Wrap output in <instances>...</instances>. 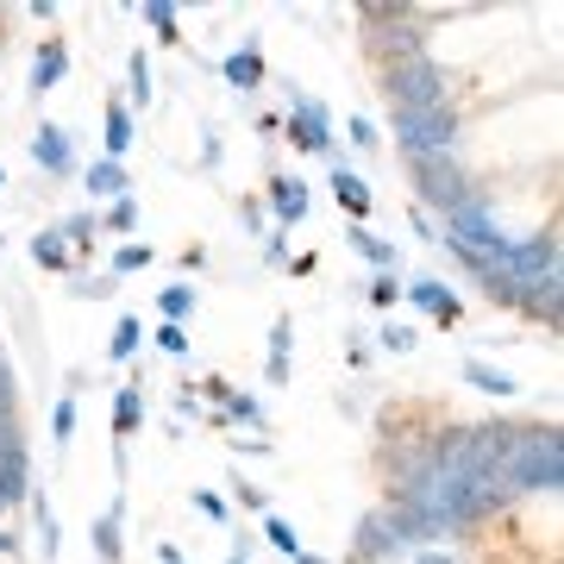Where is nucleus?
<instances>
[{"mask_svg": "<svg viewBox=\"0 0 564 564\" xmlns=\"http://www.w3.org/2000/svg\"><path fill=\"white\" fill-rule=\"evenodd\" d=\"M514 496H558L564 484V440L552 421H502V464Z\"/></svg>", "mask_w": 564, "mask_h": 564, "instance_id": "obj_1", "label": "nucleus"}, {"mask_svg": "<svg viewBox=\"0 0 564 564\" xmlns=\"http://www.w3.org/2000/svg\"><path fill=\"white\" fill-rule=\"evenodd\" d=\"M502 464V421H477V426H452L433 440V477L440 484L470 489L484 470Z\"/></svg>", "mask_w": 564, "mask_h": 564, "instance_id": "obj_2", "label": "nucleus"}, {"mask_svg": "<svg viewBox=\"0 0 564 564\" xmlns=\"http://www.w3.org/2000/svg\"><path fill=\"white\" fill-rule=\"evenodd\" d=\"M383 95L395 113H440V107H452V76L433 57H414L383 69Z\"/></svg>", "mask_w": 564, "mask_h": 564, "instance_id": "obj_3", "label": "nucleus"}, {"mask_svg": "<svg viewBox=\"0 0 564 564\" xmlns=\"http://www.w3.org/2000/svg\"><path fill=\"white\" fill-rule=\"evenodd\" d=\"M364 20H370V51H377L383 69L426 57V25H421L426 13L421 7H364Z\"/></svg>", "mask_w": 564, "mask_h": 564, "instance_id": "obj_4", "label": "nucleus"}, {"mask_svg": "<svg viewBox=\"0 0 564 564\" xmlns=\"http://www.w3.org/2000/svg\"><path fill=\"white\" fill-rule=\"evenodd\" d=\"M389 132H395V144H402L408 163H426V158H452V151H458L464 120L452 113V107H440V113H395Z\"/></svg>", "mask_w": 564, "mask_h": 564, "instance_id": "obj_5", "label": "nucleus"}, {"mask_svg": "<svg viewBox=\"0 0 564 564\" xmlns=\"http://www.w3.org/2000/svg\"><path fill=\"white\" fill-rule=\"evenodd\" d=\"M414 170V195H421V214L433 220H452L458 207L477 202V188H470V176L458 170V158H426V163H408Z\"/></svg>", "mask_w": 564, "mask_h": 564, "instance_id": "obj_6", "label": "nucleus"}, {"mask_svg": "<svg viewBox=\"0 0 564 564\" xmlns=\"http://www.w3.org/2000/svg\"><path fill=\"white\" fill-rule=\"evenodd\" d=\"M433 440H440V433H421V440H395V445L383 452L389 477H395V496H408L414 484H426V470H433Z\"/></svg>", "mask_w": 564, "mask_h": 564, "instance_id": "obj_7", "label": "nucleus"}, {"mask_svg": "<svg viewBox=\"0 0 564 564\" xmlns=\"http://www.w3.org/2000/svg\"><path fill=\"white\" fill-rule=\"evenodd\" d=\"M402 552H408L402 527H395L389 508H377V514H364V521H358V564H395Z\"/></svg>", "mask_w": 564, "mask_h": 564, "instance_id": "obj_8", "label": "nucleus"}, {"mask_svg": "<svg viewBox=\"0 0 564 564\" xmlns=\"http://www.w3.org/2000/svg\"><path fill=\"white\" fill-rule=\"evenodd\" d=\"M289 101H295L289 139L302 144V151H314V158H326V151H333V113H326L321 101H307V95H289Z\"/></svg>", "mask_w": 564, "mask_h": 564, "instance_id": "obj_9", "label": "nucleus"}, {"mask_svg": "<svg viewBox=\"0 0 564 564\" xmlns=\"http://www.w3.org/2000/svg\"><path fill=\"white\" fill-rule=\"evenodd\" d=\"M32 163H39L44 176H69L76 170V144H69V132L51 120H39V132H32Z\"/></svg>", "mask_w": 564, "mask_h": 564, "instance_id": "obj_10", "label": "nucleus"}, {"mask_svg": "<svg viewBox=\"0 0 564 564\" xmlns=\"http://www.w3.org/2000/svg\"><path fill=\"white\" fill-rule=\"evenodd\" d=\"M408 302L421 307V314H433L440 326H458V321H464V302L452 295V289H445L440 276H421V282H408Z\"/></svg>", "mask_w": 564, "mask_h": 564, "instance_id": "obj_11", "label": "nucleus"}, {"mask_svg": "<svg viewBox=\"0 0 564 564\" xmlns=\"http://www.w3.org/2000/svg\"><path fill=\"white\" fill-rule=\"evenodd\" d=\"M333 202H339L345 214H351V220H370V207H377V202H370V182H364L345 158L333 163Z\"/></svg>", "mask_w": 564, "mask_h": 564, "instance_id": "obj_12", "label": "nucleus"}, {"mask_svg": "<svg viewBox=\"0 0 564 564\" xmlns=\"http://www.w3.org/2000/svg\"><path fill=\"white\" fill-rule=\"evenodd\" d=\"M270 207H276L282 226H302L307 220V182L302 176H270Z\"/></svg>", "mask_w": 564, "mask_h": 564, "instance_id": "obj_13", "label": "nucleus"}, {"mask_svg": "<svg viewBox=\"0 0 564 564\" xmlns=\"http://www.w3.org/2000/svg\"><path fill=\"white\" fill-rule=\"evenodd\" d=\"M63 69H69V44L44 39L39 44V63H32V95H51V88L63 82Z\"/></svg>", "mask_w": 564, "mask_h": 564, "instance_id": "obj_14", "label": "nucleus"}, {"mask_svg": "<svg viewBox=\"0 0 564 564\" xmlns=\"http://www.w3.org/2000/svg\"><path fill=\"white\" fill-rule=\"evenodd\" d=\"M220 76H226V88H239V95H251L263 82V51L258 44H245V51H232V57L220 63Z\"/></svg>", "mask_w": 564, "mask_h": 564, "instance_id": "obj_15", "label": "nucleus"}, {"mask_svg": "<svg viewBox=\"0 0 564 564\" xmlns=\"http://www.w3.org/2000/svg\"><path fill=\"white\" fill-rule=\"evenodd\" d=\"M88 195H107V202H120V195H132V170L126 163H113V158H101V163H88Z\"/></svg>", "mask_w": 564, "mask_h": 564, "instance_id": "obj_16", "label": "nucleus"}, {"mask_svg": "<svg viewBox=\"0 0 564 564\" xmlns=\"http://www.w3.org/2000/svg\"><path fill=\"white\" fill-rule=\"evenodd\" d=\"M32 258H39L44 270H57V276H69V270H76V251L63 245L57 226H39V239H32Z\"/></svg>", "mask_w": 564, "mask_h": 564, "instance_id": "obj_17", "label": "nucleus"}, {"mask_svg": "<svg viewBox=\"0 0 564 564\" xmlns=\"http://www.w3.org/2000/svg\"><path fill=\"white\" fill-rule=\"evenodd\" d=\"M126 151H132V107L113 95V101H107V158L126 163Z\"/></svg>", "mask_w": 564, "mask_h": 564, "instance_id": "obj_18", "label": "nucleus"}, {"mask_svg": "<svg viewBox=\"0 0 564 564\" xmlns=\"http://www.w3.org/2000/svg\"><path fill=\"white\" fill-rule=\"evenodd\" d=\"M144 426V402H139V389H120L113 395V445H126L132 433Z\"/></svg>", "mask_w": 564, "mask_h": 564, "instance_id": "obj_19", "label": "nucleus"}, {"mask_svg": "<svg viewBox=\"0 0 564 564\" xmlns=\"http://www.w3.org/2000/svg\"><path fill=\"white\" fill-rule=\"evenodd\" d=\"M95 552H101V564H120L126 558V540H120V502L107 508L101 521H95Z\"/></svg>", "mask_w": 564, "mask_h": 564, "instance_id": "obj_20", "label": "nucleus"}, {"mask_svg": "<svg viewBox=\"0 0 564 564\" xmlns=\"http://www.w3.org/2000/svg\"><path fill=\"white\" fill-rule=\"evenodd\" d=\"M464 383H470V389H489V395H514V389H521L514 377H502V370H496V364H484V358L464 364Z\"/></svg>", "mask_w": 564, "mask_h": 564, "instance_id": "obj_21", "label": "nucleus"}, {"mask_svg": "<svg viewBox=\"0 0 564 564\" xmlns=\"http://www.w3.org/2000/svg\"><path fill=\"white\" fill-rule=\"evenodd\" d=\"M158 314H163L170 326H182L188 314H195V289H188V282H170V289H158Z\"/></svg>", "mask_w": 564, "mask_h": 564, "instance_id": "obj_22", "label": "nucleus"}, {"mask_svg": "<svg viewBox=\"0 0 564 564\" xmlns=\"http://www.w3.org/2000/svg\"><path fill=\"white\" fill-rule=\"evenodd\" d=\"M351 251H364V258L377 263V270H402V251H395V245H383V239H370V232H364V226H351Z\"/></svg>", "mask_w": 564, "mask_h": 564, "instance_id": "obj_23", "label": "nucleus"}, {"mask_svg": "<svg viewBox=\"0 0 564 564\" xmlns=\"http://www.w3.org/2000/svg\"><path fill=\"white\" fill-rule=\"evenodd\" d=\"M126 107H151V63H144V51H132V63H126Z\"/></svg>", "mask_w": 564, "mask_h": 564, "instance_id": "obj_24", "label": "nucleus"}, {"mask_svg": "<svg viewBox=\"0 0 564 564\" xmlns=\"http://www.w3.org/2000/svg\"><path fill=\"white\" fill-rule=\"evenodd\" d=\"M144 345V326H139V314H126V321H113V339H107V358L113 364H126L132 351Z\"/></svg>", "mask_w": 564, "mask_h": 564, "instance_id": "obj_25", "label": "nucleus"}, {"mask_svg": "<svg viewBox=\"0 0 564 564\" xmlns=\"http://www.w3.org/2000/svg\"><path fill=\"white\" fill-rule=\"evenodd\" d=\"M477 289H484V302L514 314V276H508V270H477Z\"/></svg>", "mask_w": 564, "mask_h": 564, "instance_id": "obj_26", "label": "nucleus"}, {"mask_svg": "<svg viewBox=\"0 0 564 564\" xmlns=\"http://www.w3.org/2000/svg\"><path fill=\"white\" fill-rule=\"evenodd\" d=\"M220 414H226V426H263V402H258V395H245V389H232V395H226V408H220Z\"/></svg>", "mask_w": 564, "mask_h": 564, "instance_id": "obj_27", "label": "nucleus"}, {"mask_svg": "<svg viewBox=\"0 0 564 564\" xmlns=\"http://www.w3.org/2000/svg\"><path fill=\"white\" fill-rule=\"evenodd\" d=\"M95 214H69V220H57V232H63V245H69V251H88V245H95Z\"/></svg>", "mask_w": 564, "mask_h": 564, "instance_id": "obj_28", "label": "nucleus"}, {"mask_svg": "<svg viewBox=\"0 0 564 564\" xmlns=\"http://www.w3.org/2000/svg\"><path fill=\"white\" fill-rule=\"evenodd\" d=\"M263 540L276 545L282 558H295V552H302V533H295V527L282 521V514H263Z\"/></svg>", "mask_w": 564, "mask_h": 564, "instance_id": "obj_29", "label": "nucleus"}, {"mask_svg": "<svg viewBox=\"0 0 564 564\" xmlns=\"http://www.w3.org/2000/svg\"><path fill=\"white\" fill-rule=\"evenodd\" d=\"M270 383H289V321L270 326Z\"/></svg>", "mask_w": 564, "mask_h": 564, "instance_id": "obj_30", "label": "nucleus"}, {"mask_svg": "<svg viewBox=\"0 0 564 564\" xmlns=\"http://www.w3.org/2000/svg\"><path fill=\"white\" fill-rule=\"evenodd\" d=\"M113 289H120V276H69V295L76 302H107Z\"/></svg>", "mask_w": 564, "mask_h": 564, "instance_id": "obj_31", "label": "nucleus"}, {"mask_svg": "<svg viewBox=\"0 0 564 564\" xmlns=\"http://www.w3.org/2000/svg\"><path fill=\"white\" fill-rule=\"evenodd\" d=\"M57 545H63V533H57V514H51V502L39 496V552H44V558H57Z\"/></svg>", "mask_w": 564, "mask_h": 564, "instance_id": "obj_32", "label": "nucleus"}, {"mask_svg": "<svg viewBox=\"0 0 564 564\" xmlns=\"http://www.w3.org/2000/svg\"><path fill=\"white\" fill-rule=\"evenodd\" d=\"M51 440H57V445L76 440V402H69V395H63V402L51 408Z\"/></svg>", "mask_w": 564, "mask_h": 564, "instance_id": "obj_33", "label": "nucleus"}, {"mask_svg": "<svg viewBox=\"0 0 564 564\" xmlns=\"http://www.w3.org/2000/svg\"><path fill=\"white\" fill-rule=\"evenodd\" d=\"M107 232H132V226H139V202H132V195H120V202L107 207Z\"/></svg>", "mask_w": 564, "mask_h": 564, "instance_id": "obj_34", "label": "nucleus"}, {"mask_svg": "<svg viewBox=\"0 0 564 564\" xmlns=\"http://www.w3.org/2000/svg\"><path fill=\"white\" fill-rule=\"evenodd\" d=\"M139 13L158 25V39H176V7H170V0H144Z\"/></svg>", "mask_w": 564, "mask_h": 564, "instance_id": "obj_35", "label": "nucleus"}, {"mask_svg": "<svg viewBox=\"0 0 564 564\" xmlns=\"http://www.w3.org/2000/svg\"><path fill=\"white\" fill-rule=\"evenodd\" d=\"M13 408H20V383H13V364L0 351V421H13Z\"/></svg>", "mask_w": 564, "mask_h": 564, "instance_id": "obj_36", "label": "nucleus"}, {"mask_svg": "<svg viewBox=\"0 0 564 564\" xmlns=\"http://www.w3.org/2000/svg\"><path fill=\"white\" fill-rule=\"evenodd\" d=\"M144 263H151V245H120V251H113V276H132Z\"/></svg>", "mask_w": 564, "mask_h": 564, "instance_id": "obj_37", "label": "nucleus"}, {"mask_svg": "<svg viewBox=\"0 0 564 564\" xmlns=\"http://www.w3.org/2000/svg\"><path fill=\"white\" fill-rule=\"evenodd\" d=\"M370 302L395 307V302H402V282H395V276H370Z\"/></svg>", "mask_w": 564, "mask_h": 564, "instance_id": "obj_38", "label": "nucleus"}, {"mask_svg": "<svg viewBox=\"0 0 564 564\" xmlns=\"http://www.w3.org/2000/svg\"><path fill=\"white\" fill-rule=\"evenodd\" d=\"M25 502V470L20 477H0V514H7V508H20Z\"/></svg>", "mask_w": 564, "mask_h": 564, "instance_id": "obj_39", "label": "nucleus"}, {"mask_svg": "<svg viewBox=\"0 0 564 564\" xmlns=\"http://www.w3.org/2000/svg\"><path fill=\"white\" fill-rule=\"evenodd\" d=\"M158 345L170 358H188V333H182V326H158Z\"/></svg>", "mask_w": 564, "mask_h": 564, "instance_id": "obj_40", "label": "nucleus"}, {"mask_svg": "<svg viewBox=\"0 0 564 564\" xmlns=\"http://www.w3.org/2000/svg\"><path fill=\"white\" fill-rule=\"evenodd\" d=\"M383 351H395V358L414 351V333H408V326H383Z\"/></svg>", "mask_w": 564, "mask_h": 564, "instance_id": "obj_41", "label": "nucleus"}, {"mask_svg": "<svg viewBox=\"0 0 564 564\" xmlns=\"http://www.w3.org/2000/svg\"><path fill=\"white\" fill-rule=\"evenodd\" d=\"M351 144H358V151H377V126H370V120H351Z\"/></svg>", "mask_w": 564, "mask_h": 564, "instance_id": "obj_42", "label": "nucleus"}, {"mask_svg": "<svg viewBox=\"0 0 564 564\" xmlns=\"http://www.w3.org/2000/svg\"><path fill=\"white\" fill-rule=\"evenodd\" d=\"M195 508H202V514H214V521H226V502L214 496V489H195Z\"/></svg>", "mask_w": 564, "mask_h": 564, "instance_id": "obj_43", "label": "nucleus"}, {"mask_svg": "<svg viewBox=\"0 0 564 564\" xmlns=\"http://www.w3.org/2000/svg\"><path fill=\"white\" fill-rule=\"evenodd\" d=\"M176 414H182V421H195V414H202V402H195V389H176Z\"/></svg>", "mask_w": 564, "mask_h": 564, "instance_id": "obj_44", "label": "nucleus"}, {"mask_svg": "<svg viewBox=\"0 0 564 564\" xmlns=\"http://www.w3.org/2000/svg\"><path fill=\"white\" fill-rule=\"evenodd\" d=\"M239 214H245V226H251V232H263V202H239Z\"/></svg>", "mask_w": 564, "mask_h": 564, "instance_id": "obj_45", "label": "nucleus"}, {"mask_svg": "<svg viewBox=\"0 0 564 564\" xmlns=\"http://www.w3.org/2000/svg\"><path fill=\"white\" fill-rule=\"evenodd\" d=\"M158 564H188V558H182L176 545H158Z\"/></svg>", "mask_w": 564, "mask_h": 564, "instance_id": "obj_46", "label": "nucleus"}, {"mask_svg": "<svg viewBox=\"0 0 564 564\" xmlns=\"http://www.w3.org/2000/svg\"><path fill=\"white\" fill-rule=\"evenodd\" d=\"M295 564H333V558H321V552H295Z\"/></svg>", "mask_w": 564, "mask_h": 564, "instance_id": "obj_47", "label": "nucleus"}, {"mask_svg": "<svg viewBox=\"0 0 564 564\" xmlns=\"http://www.w3.org/2000/svg\"><path fill=\"white\" fill-rule=\"evenodd\" d=\"M226 564H245V545H239V552H232V558H226Z\"/></svg>", "mask_w": 564, "mask_h": 564, "instance_id": "obj_48", "label": "nucleus"}, {"mask_svg": "<svg viewBox=\"0 0 564 564\" xmlns=\"http://www.w3.org/2000/svg\"><path fill=\"white\" fill-rule=\"evenodd\" d=\"M0 182H7V176H0Z\"/></svg>", "mask_w": 564, "mask_h": 564, "instance_id": "obj_49", "label": "nucleus"}]
</instances>
